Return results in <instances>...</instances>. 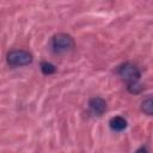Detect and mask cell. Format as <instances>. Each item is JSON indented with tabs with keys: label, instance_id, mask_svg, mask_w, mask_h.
Listing matches in <instances>:
<instances>
[{
	"label": "cell",
	"instance_id": "obj_5",
	"mask_svg": "<svg viewBox=\"0 0 153 153\" xmlns=\"http://www.w3.org/2000/svg\"><path fill=\"white\" fill-rule=\"evenodd\" d=\"M109 124H110V128L115 131H121L123 129H126L127 127V121L121 117V116H115L112 117L110 121H109Z\"/></svg>",
	"mask_w": 153,
	"mask_h": 153
},
{
	"label": "cell",
	"instance_id": "obj_7",
	"mask_svg": "<svg viewBox=\"0 0 153 153\" xmlns=\"http://www.w3.org/2000/svg\"><path fill=\"white\" fill-rule=\"evenodd\" d=\"M41 69H42V73L45 74V75H50L55 72V66L51 65L50 62H42L41 63Z\"/></svg>",
	"mask_w": 153,
	"mask_h": 153
},
{
	"label": "cell",
	"instance_id": "obj_4",
	"mask_svg": "<svg viewBox=\"0 0 153 153\" xmlns=\"http://www.w3.org/2000/svg\"><path fill=\"white\" fill-rule=\"evenodd\" d=\"M88 106H90L91 111L94 115L102 116L105 112V110H106V102L103 98H100V97H93V98L90 99Z\"/></svg>",
	"mask_w": 153,
	"mask_h": 153
},
{
	"label": "cell",
	"instance_id": "obj_8",
	"mask_svg": "<svg viewBox=\"0 0 153 153\" xmlns=\"http://www.w3.org/2000/svg\"><path fill=\"white\" fill-rule=\"evenodd\" d=\"M127 87H128V91H129L130 93H139V92H141V90H142V86H140L137 82L130 84V85H128Z\"/></svg>",
	"mask_w": 153,
	"mask_h": 153
},
{
	"label": "cell",
	"instance_id": "obj_1",
	"mask_svg": "<svg viewBox=\"0 0 153 153\" xmlns=\"http://www.w3.org/2000/svg\"><path fill=\"white\" fill-rule=\"evenodd\" d=\"M50 48L55 54H65L74 48V41L69 35L59 32L53 36L50 41Z\"/></svg>",
	"mask_w": 153,
	"mask_h": 153
},
{
	"label": "cell",
	"instance_id": "obj_6",
	"mask_svg": "<svg viewBox=\"0 0 153 153\" xmlns=\"http://www.w3.org/2000/svg\"><path fill=\"white\" fill-rule=\"evenodd\" d=\"M141 110L149 116H153V97H148L142 100L141 103Z\"/></svg>",
	"mask_w": 153,
	"mask_h": 153
},
{
	"label": "cell",
	"instance_id": "obj_3",
	"mask_svg": "<svg viewBox=\"0 0 153 153\" xmlns=\"http://www.w3.org/2000/svg\"><path fill=\"white\" fill-rule=\"evenodd\" d=\"M117 73L128 85L137 82L140 76H141V73H140L139 68L135 65L130 63V62H126V63L121 65L117 69Z\"/></svg>",
	"mask_w": 153,
	"mask_h": 153
},
{
	"label": "cell",
	"instance_id": "obj_2",
	"mask_svg": "<svg viewBox=\"0 0 153 153\" xmlns=\"http://www.w3.org/2000/svg\"><path fill=\"white\" fill-rule=\"evenodd\" d=\"M7 63L12 67L26 66L32 62V55L24 49H13L7 54Z\"/></svg>",
	"mask_w": 153,
	"mask_h": 153
},
{
	"label": "cell",
	"instance_id": "obj_9",
	"mask_svg": "<svg viewBox=\"0 0 153 153\" xmlns=\"http://www.w3.org/2000/svg\"><path fill=\"white\" fill-rule=\"evenodd\" d=\"M135 153H148V151H147V148L145 147V146H141L140 148H137L136 149V152Z\"/></svg>",
	"mask_w": 153,
	"mask_h": 153
}]
</instances>
